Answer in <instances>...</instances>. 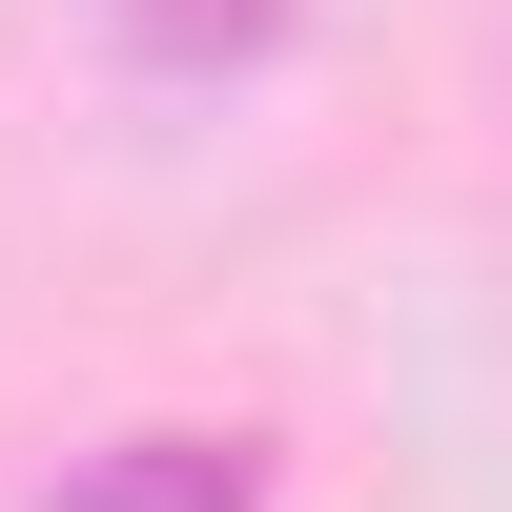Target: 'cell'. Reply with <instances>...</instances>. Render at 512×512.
<instances>
[{"instance_id":"obj_1","label":"cell","mask_w":512,"mask_h":512,"mask_svg":"<svg viewBox=\"0 0 512 512\" xmlns=\"http://www.w3.org/2000/svg\"><path fill=\"white\" fill-rule=\"evenodd\" d=\"M41 512H267V451L246 431H103Z\"/></svg>"},{"instance_id":"obj_2","label":"cell","mask_w":512,"mask_h":512,"mask_svg":"<svg viewBox=\"0 0 512 512\" xmlns=\"http://www.w3.org/2000/svg\"><path fill=\"white\" fill-rule=\"evenodd\" d=\"M103 21L144 41L164 82H226V62H267V41H287V0H103Z\"/></svg>"}]
</instances>
